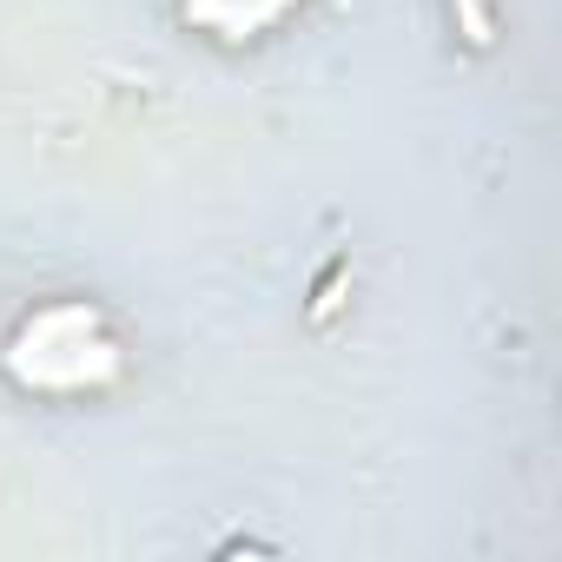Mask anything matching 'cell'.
Instances as JSON below:
<instances>
[{"label":"cell","mask_w":562,"mask_h":562,"mask_svg":"<svg viewBox=\"0 0 562 562\" xmlns=\"http://www.w3.org/2000/svg\"><path fill=\"white\" fill-rule=\"evenodd\" d=\"M345 285H351V265H331V278H325V292H318L312 318H331V312H338V299H345Z\"/></svg>","instance_id":"7a4b0ae2"},{"label":"cell","mask_w":562,"mask_h":562,"mask_svg":"<svg viewBox=\"0 0 562 562\" xmlns=\"http://www.w3.org/2000/svg\"><path fill=\"white\" fill-rule=\"evenodd\" d=\"M450 8H457V27H463L470 47H490V41H496V27H490V0H450Z\"/></svg>","instance_id":"6da1fadb"}]
</instances>
